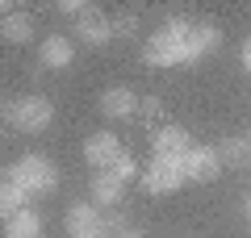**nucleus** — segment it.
Listing matches in <instances>:
<instances>
[{"mask_svg":"<svg viewBox=\"0 0 251 238\" xmlns=\"http://www.w3.org/2000/svg\"><path fill=\"white\" fill-rule=\"evenodd\" d=\"M222 46V29L214 21H193V17H168L143 46L147 67H188L205 59L209 50Z\"/></svg>","mask_w":251,"mask_h":238,"instance_id":"nucleus-1","label":"nucleus"},{"mask_svg":"<svg viewBox=\"0 0 251 238\" xmlns=\"http://www.w3.org/2000/svg\"><path fill=\"white\" fill-rule=\"evenodd\" d=\"M0 38H4V42H13V46L29 42V38H34V17H29L25 9H9V4H4V21H0Z\"/></svg>","mask_w":251,"mask_h":238,"instance_id":"nucleus-12","label":"nucleus"},{"mask_svg":"<svg viewBox=\"0 0 251 238\" xmlns=\"http://www.w3.org/2000/svg\"><path fill=\"white\" fill-rule=\"evenodd\" d=\"M184 167H180V159H151V167L143 171V188L151 196H168L176 188H184Z\"/></svg>","mask_w":251,"mask_h":238,"instance_id":"nucleus-5","label":"nucleus"},{"mask_svg":"<svg viewBox=\"0 0 251 238\" xmlns=\"http://www.w3.org/2000/svg\"><path fill=\"white\" fill-rule=\"evenodd\" d=\"M218 155H222V167H226V163H230V167L247 163V146H243V138H226L222 146H218Z\"/></svg>","mask_w":251,"mask_h":238,"instance_id":"nucleus-17","label":"nucleus"},{"mask_svg":"<svg viewBox=\"0 0 251 238\" xmlns=\"http://www.w3.org/2000/svg\"><path fill=\"white\" fill-rule=\"evenodd\" d=\"M88 192H92V205H97V209H117L122 196H126V184L113 176V171H97L92 184H88Z\"/></svg>","mask_w":251,"mask_h":238,"instance_id":"nucleus-11","label":"nucleus"},{"mask_svg":"<svg viewBox=\"0 0 251 238\" xmlns=\"http://www.w3.org/2000/svg\"><path fill=\"white\" fill-rule=\"evenodd\" d=\"M122 142H117V134L113 130H97V134H88V142H84V159H88L97 171H109L113 167V159L122 155Z\"/></svg>","mask_w":251,"mask_h":238,"instance_id":"nucleus-9","label":"nucleus"},{"mask_svg":"<svg viewBox=\"0 0 251 238\" xmlns=\"http://www.w3.org/2000/svg\"><path fill=\"white\" fill-rule=\"evenodd\" d=\"M4 238H42V217L34 209H21L4 221Z\"/></svg>","mask_w":251,"mask_h":238,"instance_id":"nucleus-14","label":"nucleus"},{"mask_svg":"<svg viewBox=\"0 0 251 238\" xmlns=\"http://www.w3.org/2000/svg\"><path fill=\"white\" fill-rule=\"evenodd\" d=\"M138 117H143V121H159L163 117V100L159 96H143L138 100Z\"/></svg>","mask_w":251,"mask_h":238,"instance_id":"nucleus-18","label":"nucleus"},{"mask_svg":"<svg viewBox=\"0 0 251 238\" xmlns=\"http://www.w3.org/2000/svg\"><path fill=\"white\" fill-rule=\"evenodd\" d=\"M38 59H42V67H50V71H63L67 63L75 59V46H72V38H63V34H50V38H42V50H38Z\"/></svg>","mask_w":251,"mask_h":238,"instance_id":"nucleus-13","label":"nucleus"},{"mask_svg":"<svg viewBox=\"0 0 251 238\" xmlns=\"http://www.w3.org/2000/svg\"><path fill=\"white\" fill-rule=\"evenodd\" d=\"M75 38H80L84 46H105L117 38V25L109 17H100V13H84L80 21H75Z\"/></svg>","mask_w":251,"mask_h":238,"instance_id":"nucleus-10","label":"nucleus"},{"mask_svg":"<svg viewBox=\"0 0 251 238\" xmlns=\"http://www.w3.org/2000/svg\"><path fill=\"white\" fill-rule=\"evenodd\" d=\"M188 150H193V138H188V130L176 125V121L159 125V130L151 134V155L155 159H184Z\"/></svg>","mask_w":251,"mask_h":238,"instance_id":"nucleus-7","label":"nucleus"},{"mask_svg":"<svg viewBox=\"0 0 251 238\" xmlns=\"http://www.w3.org/2000/svg\"><path fill=\"white\" fill-rule=\"evenodd\" d=\"M109 171H113L122 184H130V180H143V171H138V159L130 155V150H122V155L113 159V167H109Z\"/></svg>","mask_w":251,"mask_h":238,"instance_id":"nucleus-16","label":"nucleus"},{"mask_svg":"<svg viewBox=\"0 0 251 238\" xmlns=\"http://www.w3.org/2000/svg\"><path fill=\"white\" fill-rule=\"evenodd\" d=\"M180 167H184L188 184H209V180L222 171V155H218V146H197V142H193V150L180 159Z\"/></svg>","mask_w":251,"mask_h":238,"instance_id":"nucleus-6","label":"nucleus"},{"mask_svg":"<svg viewBox=\"0 0 251 238\" xmlns=\"http://www.w3.org/2000/svg\"><path fill=\"white\" fill-rule=\"evenodd\" d=\"M113 238H143V234H138V230H130V226H126V230H117Z\"/></svg>","mask_w":251,"mask_h":238,"instance_id":"nucleus-20","label":"nucleus"},{"mask_svg":"<svg viewBox=\"0 0 251 238\" xmlns=\"http://www.w3.org/2000/svg\"><path fill=\"white\" fill-rule=\"evenodd\" d=\"M4 121L17 125L21 134H42V130H50V121H54V105L46 96L9 100V105H4Z\"/></svg>","mask_w":251,"mask_h":238,"instance_id":"nucleus-3","label":"nucleus"},{"mask_svg":"<svg viewBox=\"0 0 251 238\" xmlns=\"http://www.w3.org/2000/svg\"><path fill=\"white\" fill-rule=\"evenodd\" d=\"M67 234L72 238H113V226H109L105 209H97L92 201H75L67 209Z\"/></svg>","mask_w":251,"mask_h":238,"instance_id":"nucleus-4","label":"nucleus"},{"mask_svg":"<svg viewBox=\"0 0 251 238\" xmlns=\"http://www.w3.org/2000/svg\"><path fill=\"white\" fill-rule=\"evenodd\" d=\"M239 63H243V71H251V38L243 42V50H239Z\"/></svg>","mask_w":251,"mask_h":238,"instance_id":"nucleus-19","label":"nucleus"},{"mask_svg":"<svg viewBox=\"0 0 251 238\" xmlns=\"http://www.w3.org/2000/svg\"><path fill=\"white\" fill-rule=\"evenodd\" d=\"M100 113H105L109 121H130V117H138V92L126 88V84L105 88L100 92Z\"/></svg>","mask_w":251,"mask_h":238,"instance_id":"nucleus-8","label":"nucleus"},{"mask_svg":"<svg viewBox=\"0 0 251 238\" xmlns=\"http://www.w3.org/2000/svg\"><path fill=\"white\" fill-rule=\"evenodd\" d=\"M243 146H247V163H251V134H247V138H243Z\"/></svg>","mask_w":251,"mask_h":238,"instance_id":"nucleus-21","label":"nucleus"},{"mask_svg":"<svg viewBox=\"0 0 251 238\" xmlns=\"http://www.w3.org/2000/svg\"><path fill=\"white\" fill-rule=\"evenodd\" d=\"M4 180L21 184L29 196H50L54 188H59V167H54V159H46V155H21L17 163L4 171Z\"/></svg>","mask_w":251,"mask_h":238,"instance_id":"nucleus-2","label":"nucleus"},{"mask_svg":"<svg viewBox=\"0 0 251 238\" xmlns=\"http://www.w3.org/2000/svg\"><path fill=\"white\" fill-rule=\"evenodd\" d=\"M21 209H29V192L21 184H13V180H0V217L9 221Z\"/></svg>","mask_w":251,"mask_h":238,"instance_id":"nucleus-15","label":"nucleus"},{"mask_svg":"<svg viewBox=\"0 0 251 238\" xmlns=\"http://www.w3.org/2000/svg\"><path fill=\"white\" fill-rule=\"evenodd\" d=\"M247 213H251V196H247Z\"/></svg>","mask_w":251,"mask_h":238,"instance_id":"nucleus-22","label":"nucleus"}]
</instances>
